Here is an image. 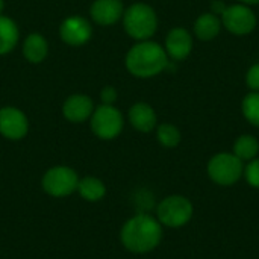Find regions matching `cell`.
Returning <instances> with one entry per match:
<instances>
[{
  "instance_id": "cell-1",
  "label": "cell",
  "mask_w": 259,
  "mask_h": 259,
  "mask_svg": "<svg viewBox=\"0 0 259 259\" xmlns=\"http://www.w3.org/2000/svg\"><path fill=\"white\" fill-rule=\"evenodd\" d=\"M162 240V225L150 214L140 212L131 217L120 231V241L127 252L149 253L155 250Z\"/></svg>"
},
{
  "instance_id": "cell-2",
  "label": "cell",
  "mask_w": 259,
  "mask_h": 259,
  "mask_svg": "<svg viewBox=\"0 0 259 259\" xmlns=\"http://www.w3.org/2000/svg\"><path fill=\"white\" fill-rule=\"evenodd\" d=\"M168 55L165 49L150 39L140 41L126 55V68L135 77L147 79L162 73L168 67Z\"/></svg>"
},
{
  "instance_id": "cell-3",
  "label": "cell",
  "mask_w": 259,
  "mask_h": 259,
  "mask_svg": "<svg viewBox=\"0 0 259 259\" xmlns=\"http://www.w3.org/2000/svg\"><path fill=\"white\" fill-rule=\"evenodd\" d=\"M123 26L129 36L138 41H146L155 35L158 29V17L152 6L135 3L123 14Z\"/></svg>"
},
{
  "instance_id": "cell-4",
  "label": "cell",
  "mask_w": 259,
  "mask_h": 259,
  "mask_svg": "<svg viewBox=\"0 0 259 259\" xmlns=\"http://www.w3.org/2000/svg\"><path fill=\"white\" fill-rule=\"evenodd\" d=\"M79 184V176L76 170L67 165H55L49 168L41 179V187L50 197L62 199L76 193Z\"/></svg>"
},
{
  "instance_id": "cell-5",
  "label": "cell",
  "mask_w": 259,
  "mask_h": 259,
  "mask_svg": "<svg viewBox=\"0 0 259 259\" xmlns=\"http://www.w3.org/2000/svg\"><path fill=\"white\" fill-rule=\"evenodd\" d=\"M244 173V165L240 158L234 153H217L208 162V175L209 178L223 187L234 185L240 181Z\"/></svg>"
},
{
  "instance_id": "cell-6",
  "label": "cell",
  "mask_w": 259,
  "mask_h": 259,
  "mask_svg": "<svg viewBox=\"0 0 259 259\" xmlns=\"http://www.w3.org/2000/svg\"><path fill=\"white\" fill-rule=\"evenodd\" d=\"M158 222L167 228H182L193 217V205L184 196H168L158 205Z\"/></svg>"
},
{
  "instance_id": "cell-7",
  "label": "cell",
  "mask_w": 259,
  "mask_h": 259,
  "mask_svg": "<svg viewBox=\"0 0 259 259\" xmlns=\"http://www.w3.org/2000/svg\"><path fill=\"white\" fill-rule=\"evenodd\" d=\"M123 115L112 105L99 106L91 115L93 134L100 140H114L123 131Z\"/></svg>"
},
{
  "instance_id": "cell-8",
  "label": "cell",
  "mask_w": 259,
  "mask_h": 259,
  "mask_svg": "<svg viewBox=\"0 0 259 259\" xmlns=\"http://www.w3.org/2000/svg\"><path fill=\"white\" fill-rule=\"evenodd\" d=\"M222 24L234 35H247L256 27V15L247 5H231L222 14Z\"/></svg>"
},
{
  "instance_id": "cell-9",
  "label": "cell",
  "mask_w": 259,
  "mask_h": 259,
  "mask_svg": "<svg viewBox=\"0 0 259 259\" xmlns=\"http://www.w3.org/2000/svg\"><path fill=\"white\" fill-rule=\"evenodd\" d=\"M29 131V121L24 112H21L17 108L6 106L0 109V135L17 141L27 135Z\"/></svg>"
},
{
  "instance_id": "cell-10",
  "label": "cell",
  "mask_w": 259,
  "mask_h": 259,
  "mask_svg": "<svg viewBox=\"0 0 259 259\" xmlns=\"http://www.w3.org/2000/svg\"><path fill=\"white\" fill-rule=\"evenodd\" d=\"M59 35L68 46H82L90 41L93 35L91 24L83 17L74 15L62 21L59 27Z\"/></svg>"
},
{
  "instance_id": "cell-11",
  "label": "cell",
  "mask_w": 259,
  "mask_h": 259,
  "mask_svg": "<svg viewBox=\"0 0 259 259\" xmlns=\"http://www.w3.org/2000/svg\"><path fill=\"white\" fill-rule=\"evenodd\" d=\"M193 50V38L184 27H175L165 38V52L175 61L185 59Z\"/></svg>"
},
{
  "instance_id": "cell-12",
  "label": "cell",
  "mask_w": 259,
  "mask_h": 259,
  "mask_svg": "<svg viewBox=\"0 0 259 259\" xmlns=\"http://www.w3.org/2000/svg\"><path fill=\"white\" fill-rule=\"evenodd\" d=\"M64 117L71 123H82L87 118H90L94 112V103L93 100L85 94H74L70 96L64 106H62Z\"/></svg>"
},
{
  "instance_id": "cell-13",
  "label": "cell",
  "mask_w": 259,
  "mask_h": 259,
  "mask_svg": "<svg viewBox=\"0 0 259 259\" xmlns=\"http://www.w3.org/2000/svg\"><path fill=\"white\" fill-rule=\"evenodd\" d=\"M124 14L121 0H96L91 6V17L100 26L115 24Z\"/></svg>"
},
{
  "instance_id": "cell-14",
  "label": "cell",
  "mask_w": 259,
  "mask_h": 259,
  "mask_svg": "<svg viewBox=\"0 0 259 259\" xmlns=\"http://www.w3.org/2000/svg\"><path fill=\"white\" fill-rule=\"evenodd\" d=\"M129 121L131 124L140 131V132H152L156 127V114L155 109L147 105V103H135L131 109H129Z\"/></svg>"
},
{
  "instance_id": "cell-15",
  "label": "cell",
  "mask_w": 259,
  "mask_h": 259,
  "mask_svg": "<svg viewBox=\"0 0 259 259\" xmlns=\"http://www.w3.org/2000/svg\"><path fill=\"white\" fill-rule=\"evenodd\" d=\"M222 26V18H219V15L206 12L197 17V20L194 21V33L202 41H211L220 33Z\"/></svg>"
},
{
  "instance_id": "cell-16",
  "label": "cell",
  "mask_w": 259,
  "mask_h": 259,
  "mask_svg": "<svg viewBox=\"0 0 259 259\" xmlns=\"http://www.w3.org/2000/svg\"><path fill=\"white\" fill-rule=\"evenodd\" d=\"M79 196L90 202V203H96L100 202L105 196H106V187L105 184L96 178V176H85V178H79V184H77V190Z\"/></svg>"
},
{
  "instance_id": "cell-17",
  "label": "cell",
  "mask_w": 259,
  "mask_h": 259,
  "mask_svg": "<svg viewBox=\"0 0 259 259\" xmlns=\"http://www.w3.org/2000/svg\"><path fill=\"white\" fill-rule=\"evenodd\" d=\"M47 52H49V44L41 33H30L26 38L23 46V55L29 62L39 64L47 56Z\"/></svg>"
},
{
  "instance_id": "cell-18",
  "label": "cell",
  "mask_w": 259,
  "mask_h": 259,
  "mask_svg": "<svg viewBox=\"0 0 259 259\" xmlns=\"http://www.w3.org/2000/svg\"><path fill=\"white\" fill-rule=\"evenodd\" d=\"M18 41V27L9 17L0 15V55L9 53Z\"/></svg>"
},
{
  "instance_id": "cell-19",
  "label": "cell",
  "mask_w": 259,
  "mask_h": 259,
  "mask_svg": "<svg viewBox=\"0 0 259 259\" xmlns=\"http://www.w3.org/2000/svg\"><path fill=\"white\" fill-rule=\"evenodd\" d=\"M259 152V141L252 135H241L234 144V155L241 161H252Z\"/></svg>"
},
{
  "instance_id": "cell-20",
  "label": "cell",
  "mask_w": 259,
  "mask_h": 259,
  "mask_svg": "<svg viewBox=\"0 0 259 259\" xmlns=\"http://www.w3.org/2000/svg\"><path fill=\"white\" fill-rule=\"evenodd\" d=\"M241 109L244 118L250 124L259 127V91H252L243 99Z\"/></svg>"
},
{
  "instance_id": "cell-21",
  "label": "cell",
  "mask_w": 259,
  "mask_h": 259,
  "mask_svg": "<svg viewBox=\"0 0 259 259\" xmlns=\"http://www.w3.org/2000/svg\"><path fill=\"white\" fill-rule=\"evenodd\" d=\"M156 137H158V141L164 147H168V149H173V147H176L181 143V132H179V129L175 124H170V123L159 124L158 131H156Z\"/></svg>"
},
{
  "instance_id": "cell-22",
  "label": "cell",
  "mask_w": 259,
  "mask_h": 259,
  "mask_svg": "<svg viewBox=\"0 0 259 259\" xmlns=\"http://www.w3.org/2000/svg\"><path fill=\"white\" fill-rule=\"evenodd\" d=\"M244 176L249 185L253 188H259V159H252L244 168Z\"/></svg>"
},
{
  "instance_id": "cell-23",
  "label": "cell",
  "mask_w": 259,
  "mask_h": 259,
  "mask_svg": "<svg viewBox=\"0 0 259 259\" xmlns=\"http://www.w3.org/2000/svg\"><path fill=\"white\" fill-rule=\"evenodd\" d=\"M246 83L252 91H259V64H255L249 68L246 74Z\"/></svg>"
},
{
  "instance_id": "cell-24",
  "label": "cell",
  "mask_w": 259,
  "mask_h": 259,
  "mask_svg": "<svg viewBox=\"0 0 259 259\" xmlns=\"http://www.w3.org/2000/svg\"><path fill=\"white\" fill-rule=\"evenodd\" d=\"M100 99L103 102V105H112L117 100V90L114 87H105L100 93Z\"/></svg>"
},
{
  "instance_id": "cell-25",
  "label": "cell",
  "mask_w": 259,
  "mask_h": 259,
  "mask_svg": "<svg viewBox=\"0 0 259 259\" xmlns=\"http://www.w3.org/2000/svg\"><path fill=\"white\" fill-rule=\"evenodd\" d=\"M226 8H228V6H226L222 0H215V2H212V5H211L212 14H215V15H222V14L225 12Z\"/></svg>"
},
{
  "instance_id": "cell-26",
  "label": "cell",
  "mask_w": 259,
  "mask_h": 259,
  "mask_svg": "<svg viewBox=\"0 0 259 259\" xmlns=\"http://www.w3.org/2000/svg\"><path fill=\"white\" fill-rule=\"evenodd\" d=\"M243 5H247V6H252V5H259V0H240Z\"/></svg>"
},
{
  "instance_id": "cell-27",
  "label": "cell",
  "mask_w": 259,
  "mask_h": 259,
  "mask_svg": "<svg viewBox=\"0 0 259 259\" xmlns=\"http://www.w3.org/2000/svg\"><path fill=\"white\" fill-rule=\"evenodd\" d=\"M3 6H5V3H3V0H0V15H2V11H3Z\"/></svg>"
}]
</instances>
